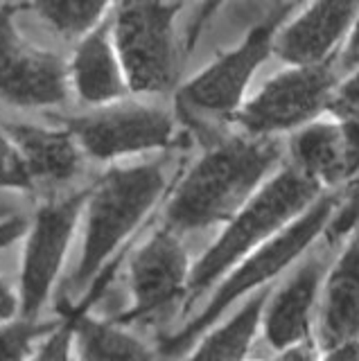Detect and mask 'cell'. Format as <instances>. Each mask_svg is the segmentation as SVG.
Instances as JSON below:
<instances>
[{
    "label": "cell",
    "mask_w": 359,
    "mask_h": 361,
    "mask_svg": "<svg viewBox=\"0 0 359 361\" xmlns=\"http://www.w3.org/2000/svg\"><path fill=\"white\" fill-rule=\"evenodd\" d=\"M280 161L274 138H231L201 154L174 188L165 226L174 233L231 221L260 190Z\"/></svg>",
    "instance_id": "cell-1"
},
{
    "label": "cell",
    "mask_w": 359,
    "mask_h": 361,
    "mask_svg": "<svg viewBox=\"0 0 359 361\" xmlns=\"http://www.w3.org/2000/svg\"><path fill=\"white\" fill-rule=\"evenodd\" d=\"M323 197V188L303 176L294 167H283L246 201V206L226 224L199 262L190 271L188 293L190 300L201 296L208 287L221 280L269 240L294 224L303 212Z\"/></svg>",
    "instance_id": "cell-2"
},
{
    "label": "cell",
    "mask_w": 359,
    "mask_h": 361,
    "mask_svg": "<svg viewBox=\"0 0 359 361\" xmlns=\"http://www.w3.org/2000/svg\"><path fill=\"white\" fill-rule=\"evenodd\" d=\"M165 190V169L159 163L118 165L99 176L86 192L84 242L73 282L86 287L127 237L145 221Z\"/></svg>",
    "instance_id": "cell-3"
},
{
    "label": "cell",
    "mask_w": 359,
    "mask_h": 361,
    "mask_svg": "<svg viewBox=\"0 0 359 361\" xmlns=\"http://www.w3.org/2000/svg\"><path fill=\"white\" fill-rule=\"evenodd\" d=\"M339 203L336 195H323L314 201V206L305 210L300 217L287 226V228L269 240L251 255H246L240 264H235L217 285V291L204 305L197 316H193L176 334L163 341L165 355H178L193 345L195 338L204 336L208 330L217 325L231 305L242 300L246 293L260 291L269 280L276 278L280 271L291 267L296 259L308 251L319 235L328 231L332 212Z\"/></svg>",
    "instance_id": "cell-4"
},
{
    "label": "cell",
    "mask_w": 359,
    "mask_h": 361,
    "mask_svg": "<svg viewBox=\"0 0 359 361\" xmlns=\"http://www.w3.org/2000/svg\"><path fill=\"white\" fill-rule=\"evenodd\" d=\"M176 3L111 5V34L127 77L129 93L159 97L174 90L181 66Z\"/></svg>",
    "instance_id": "cell-5"
},
{
    "label": "cell",
    "mask_w": 359,
    "mask_h": 361,
    "mask_svg": "<svg viewBox=\"0 0 359 361\" xmlns=\"http://www.w3.org/2000/svg\"><path fill=\"white\" fill-rule=\"evenodd\" d=\"M82 154L95 161L159 152L176 140V120L170 111L142 99H120L116 104L91 109L66 122Z\"/></svg>",
    "instance_id": "cell-6"
},
{
    "label": "cell",
    "mask_w": 359,
    "mask_h": 361,
    "mask_svg": "<svg viewBox=\"0 0 359 361\" xmlns=\"http://www.w3.org/2000/svg\"><path fill=\"white\" fill-rule=\"evenodd\" d=\"M339 84L332 63L287 68L257 90L238 111V120L251 138H274L280 131H298L328 111Z\"/></svg>",
    "instance_id": "cell-7"
},
{
    "label": "cell",
    "mask_w": 359,
    "mask_h": 361,
    "mask_svg": "<svg viewBox=\"0 0 359 361\" xmlns=\"http://www.w3.org/2000/svg\"><path fill=\"white\" fill-rule=\"evenodd\" d=\"M23 5L0 3V99L18 109H52L68 97V63L28 41L16 25Z\"/></svg>",
    "instance_id": "cell-8"
},
{
    "label": "cell",
    "mask_w": 359,
    "mask_h": 361,
    "mask_svg": "<svg viewBox=\"0 0 359 361\" xmlns=\"http://www.w3.org/2000/svg\"><path fill=\"white\" fill-rule=\"evenodd\" d=\"M84 203L86 192L48 201L30 221L20 262V319L35 321L50 298L73 244L75 228L84 214Z\"/></svg>",
    "instance_id": "cell-9"
},
{
    "label": "cell",
    "mask_w": 359,
    "mask_h": 361,
    "mask_svg": "<svg viewBox=\"0 0 359 361\" xmlns=\"http://www.w3.org/2000/svg\"><path fill=\"white\" fill-rule=\"evenodd\" d=\"M276 27L257 25L242 45L219 56L178 88V106L206 116H238L255 71L272 54Z\"/></svg>",
    "instance_id": "cell-10"
},
{
    "label": "cell",
    "mask_w": 359,
    "mask_h": 361,
    "mask_svg": "<svg viewBox=\"0 0 359 361\" xmlns=\"http://www.w3.org/2000/svg\"><path fill=\"white\" fill-rule=\"evenodd\" d=\"M190 257L178 233L167 226L154 231L129 262L131 312L127 319H152L188 291Z\"/></svg>",
    "instance_id": "cell-11"
},
{
    "label": "cell",
    "mask_w": 359,
    "mask_h": 361,
    "mask_svg": "<svg viewBox=\"0 0 359 361\" xmlns=\"http://www.w3.org/2000/svg\"><path fill=\"white\" fill-rule=\"evenodd\" d=\"M357 9V3H314L303 7L300 14L274 32L272 54L289 63V68L330 63L351 32Z\"/></svg>",
    "instance_id": "cell-12"
},
{
    "label": "cell",
    "mask_w": 359,
    "mask_h": 361,
    "mask_svg": "<svg viewBox=\"0 0 359 361\" xmlns=\"http://www.w3.org/2000/svg\"><path fill=\"white\" fill-rule=\"evenodd\" d=\"M325 280V259L310 255L294 269L283 285L269 293L260 327L267 343L276 353L298 345L310 338L312 312L317 307L319 293Z\"/></svg>",
    "instance_id": "cell-13"
},
{
    "label": "cell",
    "mask_w": 359,
    "mask_h": 361,
    "mask_svg": "<svg viewBox=\"0 0 359 361\" xmlns=\"http://www.w3.org/2000/svg\"><path fill=\"white\" fill-rule=\"evenodd\" d=\"M68 84L80 102L91 109L127 99L129 86L109 18L75 43V52L68 61Z\"/></svg>",
    "instance_id": "cell-14"
},
{
    "label": "cell",
    "mask_w": 359,
    "mask_h": 361,
    "mask_svg": "<svg viewBox=\"0 0 359 361\" xmlns=\"http://www.w3.org/2000/svg\"><path fill=\"white\" fill-rule=\"evenodd\" d=\"M319 341L323 350L359 341V233L323 280Z\"/></svg>",
    "instance_id": "cell-15"
},
{
    "label": "cell",
    "mask_w": 359,
    "mask_h": 361,
    "mask_svg": "<svg viewBox=\"0 0 359 361\" xmlns=\"http://www.w3.org/2000/svg\"><path fill=\"white\" fill-rule=\"evenodd\" d=\"M35 183H66L82 167V149L68 129H52L28 122H7Z\"/></svg>",
    "instance_id": "cell-16"
},
{
    "label": "cell",
    "mask_w": 359,
    "mask_h": 361,
    "mask_svg": "<svg viewBox=\"0 0 359 361\" xmlns=\"http://www.w3.org/2000/svg\"><path fill=\"white\" fill-rule=\"evenodd\" d=\"M291 167L321 188L348 178L341 124L336 120H314L300 127L289 142Z\"/></svg>",
    "instance_id": "cell-17"
},
{
    "label": "cell",
    "mask_w": 359,
    "mask_h": 361,
    "mask_svg": "<svg viewBox=\"0 0 359 361\" xmlns=\"http://www.w3.org/2000/svg\"><path fill=\"white\" fill-rule=\"evenodd\" d=\"M269 293H272V289L251 293L229 321L212 327L201 336V343L193 350L188 361H244L257 330H260Z\"/></svg>",
    "instance_id": "cell-18"
},
{
    "label": "cell",
    "mask_w": 359,
    "mask_h": 361,
    "mask_svg": "<svg viewBox=\"0 0 359 361\" xmlns=\"http://www.w3.org/2000/svg\"><path fill=\"white\" fill-rule=\"evenodd\" d=\"M75 353L80 361H163L127 327L91 316L75 319Z\"/></svg>",
    "instance_id": "cell-19"
},
{
    "label": "cell",
    "mask_w": 359,
    "mask_h": 361,
    "mask_svg": "<svg viewBox=\"0 0 359 361\" xmlns=\"http://www.w3.org/2000/svg\"><path fill=\"white\" fill-rule=\"evenodd\" d=\"M35 14L41 16L43 23H48L50 30H54L61 39L66 41H82L86 34H91L97 25L109 18L111 5L107 3H54V0H46V3H35L28 5Z\"/></svg>",
    "instance_id": "cell-20"
},
{
    "label": "cell",
    "mask_w": 359,
    "mask_h": 361,
    "mask_svg": "<svg viewBox=\"0 0 359 361\" xmlns=\"http://www.w3.org/2000/svg\"><path fill=\"white\" fill-rule=\"evenodd\" d=\"M52 327V323H37L18 319L0 325V361H25L39 338Z\"/></svg>",
    "instance_id": "cell-21"
},
{
    "label": "cell",
    "mask_w": 359,
    "mask_h": 361,
    "mask_svg": "<svg viewBox=\"0 0 359 361\" xmlns=\"http://www.w3.org/2000/svg\"><path fill=\"white\" fill-rule=\"evenodd\" d=\"M0 188L5 190H30L35 188V180L30 176V169L20 156L16 142L7 133L5 124H0Z\"/></svg>",
    "instance_id": "cell-22"
},
{
    "label": "cell",
    "mask_w": 359,
    "mask_h": 361,
    "mask_svg": "<svg viewBox=\"0 0 359 361\" xmlns=\"http://www.w3.org/2000/svg\"><path fill=\"white\" fill-rule=\"evenodd\" d=\"M75 355V321H66L52 325L25 361H73Z\"/></svg>",
    "instance_id": "cell-23"
},
{
    "label": "cell",
    "mask_w": 359,
    "mask_h": 361,
    "mask_svg": "<svg viewBox=\"0 0 359 361\" xmlns=\"http://www.w3.org/2000/svg\"><path fill=\"white\" fill-rule=\"evenodd\" d=\"M328 111L332 113L336 122L359 120V66L343 82L336 84Z\"/></svg>",
    "instance_id": "cell-24"
},
{
    "label": "cell",
    "mask_w": 359,
    "mask_h": 361,
    "mask_svg": "<svg viewBox=\"0 0 359 361\" xmlns=\"http://www.w3.org/2000/svg\"><path fill=\"white\" fill-rule=\"evenodd\" d=\"M343 135V154H346V174L348 178L359 172V120L339 122Z\"/></svg>",
    "instance_id": "cell-25"
},
{
    "label": "cell",
    "mask_w": 359,
    "mask_h": 361,
    "mask_svg": "<svg viewBox=\"0 0 359 361\" xmlns=\"http://www.w3.org/2000/svg\"><path fill=\"white\" fill-rule=\"evenodd\" d=\"M20 316V298L14 287L0 276V325L14 323Z\"/></svg>",
    "instance_id": "cell-26"
},
{
    "label": "cell",
    "mask_w": 359,
    "mask_h": 361,
    "mask_svg": "<svg viewBox=\"0 0 359 361\" xmlns=\"http://www.w3.org/2000/svg\"><path fill=\"white\" fill-rule=\"evenodd\" d=\"M341 66L343 68H357L359 66V9L351 25V32L341 45Z\"/></svg>",
    "instance_id": "cell-27"
},
{
    "label": "cell",
    "mask_w": 359,
    "mask_h": 361,
    "mask_svg": "<svg viewBox=\"0 0 359 361\" xmlns=\"http://www.w3.org/2000/svg\"><path fill=\"white\" fill-rule=\"evenodd\" d=\"M30 221L23 217H9L0 221V251L7 248L9 244H14L20 237H25Z\"/></svg>",
    "instance_id": "cell-28"
},
{
    "label": "cell",
    "mask_w": 359,
    "mask_h": 361,
    "mask_svg": "<svg viewBox=\"0 0 359 361\" xmlns=\"http://www.w3.org/2000/svg\"><path fill=\"white\" fill-rule=\"evenodd\" d=\"M317 359H319L317 345H314L310 338L298 345L283 350V353H278V361H317Z\"/></svg>",
    "instance_id": "cell-29"
},
{
    "label": "cell",
    "mask_w": 359,
    "mask_h": 361,
    "mask_svg": "<svg viewBox=\"0 0 359 361\" xmlns=\"http://www.w3.org/2000/svg\"><path fill=\"white\" fill-rule=\"evenodd\" d=\"M317 361H359V341L323 350V357H319Z\"/></svg>",
    "instance_id": "cell-30"
},
{
    "label": "cell",
    "mask_w": 359,
    "mask_h": 361,
    "mask_svg": "<svg viewBox=\"0 0 359 361\" xmlns=\"http://www.w3.org/2000/svg\"><path fill=\"white\" fill-rule=\"evenodd\" d=\"M357 188H359V183H357Z\"/></svg>",
    "instance_id": "cell-31"
}]
</instances>
